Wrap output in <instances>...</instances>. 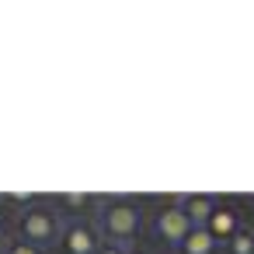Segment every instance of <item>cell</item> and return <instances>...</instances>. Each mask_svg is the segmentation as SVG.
<instances>
[{
  "instance_id": "obj_12",
  "label": "cell",
  "mask_w": 254,
  "mask_h": 254,
  "mask_svg": "<svg viewBox=\"0 0 254 254\" xmlns=\"http://www.w3.org/2000/svg\"><path fill=\"white\" fill-rule=\"evenodd\" d=\"M4 244H7V240H4V233H0V254H4Z\"/></svg>"
},
{
  "instance_id": "obj_14",
  "label": "cell",
  "mask_w": 254,
  "mask_h": 254,
  "mask_svg": "<svg viewBox=\"0 0 254 254\" xmlns=\"http://www.w3.org/2000/svg\"><path fill=\"white\" fill-rule=\"evenodd\" d=\"M0 216H4V198H0Z\"/></svg>"
},
{
  "instance_id": "obj_11",
  "label": "cell",
  "mask_w": 254,
  "mask_h": 254,
  "mask_svg": "<svg viewBox=\"0 0 254 254\" xmlns=\"http://www.w3.org/2000/svg\"><path fill=\"white\" fill-rule=\"evenodd\" d=\"M98 254H129V247H122V244H108V240H105V244L98 247Z\"/></svg>"
},
{
  "instance_id": "obj_10",
  "label": "cell",
  "mask_w": 254,
  "mask_h": 254,
  "mask_svg": "<svg viewBox=\"0 0 254 254\" xmlns=\"http://www.w3.org/2000/svg\"><path fill=\"white\" fill-rule=\"evenodd\" d=\"M4 254H46V251H42V247H35V244H25V240H18V237H14V240H7V244H4Z\"/></svg>"
},
{
  "instance_id": "obj_6",
  "label": "cell",
  "mask_w": 254,
  "mask_h": 254,
  "mask_svg": "<svg viewBox=\"0 0 254 254\" xmlns=\"http://www.w3.org/2000/svg\"><path fill=\"white\" fill-rule=\"evenodd\" d=\"M181 254H216V237L205 230V226H191L185 233V240L178 244Z\"/></svg>"
},
{
  "instance_id": "obj_7",
  "label": "cell",
  "mask_w": 254,
  "mask_h": 254,
  "mask_svg": "<svg viewBox=\"0 0 254 254\" xmlns=\"http://www.w3.org/2000/svg\"><path fill=\"white\" fill-rule=\"evenodd\" d=\"M91 209H94V198L91 195H60L56 198L60 219H87Z\"/></svg>"
},
{
  "instance_id": "obj_1",
  "label": "cell",
  "mask_w": 254,
  "mask_h": 254,
  "mask_svg": "<svg viewBox=\"0 0 254 254\" xmlns=\"http://www.w3.org/2000/svg\"><path fill=\"white\" fill-rule=\"evenodd\" d=\"M98 230H101V240L129 247L143 230V209L132 198H108L98 205Z\"/></svg>"
},
{
  "instance_id": "obj_3",
  "label": "cell",
  "mask_w": 254,
  "mask_h": 254,
  "mask_svg": "<svg viewBox=\"0 0 254 254\" xmlns=\"http://www.w3.org/2000/svg\"><path fill=\"white\" fill-rule=\"evenodd\" d=\"M101 230L91 226L87 219H63L60 230V251L63 254H98L101 247Z\"/></svg>"
},
{
  "instance_id": "obj_8",
  "label": "cell",
  "mask_w": 254,
  "mask_h": 254,
  "mask_svg": "<svg viewBox=\"0 0 254 254\" xmlns=\"http://www.w3.org/2000/svg\"><path fill=\"white\" fill-rule=\"evenodd\" d=\"M181 202V209H185V216L191 219V226H202L205 219H209V212H212V198L209 195H185V198H178Z\"/></svg>"
},
{
  "instance_id": "obj_5",
  "label": "cell",
  "mask_w": 254,
  "mask_h": 254,
  "mask_svg": "<svg viewBox=\"0 0 254 254\" xmlns=\"http://www.w3.org/2000/svg\"><path fill=\"white\" fill-rule=\"evenodd\" d=\"M216 240H230L237 230H244V219H240V212H237V205H226V202H216L212 205V212H209V219L202 223Z\"/></svg>"
},
{
  "instance_id": "obj_2",
  "label": "cell",
  "mask_w": 254,
  "mask_h": 254,
  "mask_svg": "<svg viewBox=\"0 0 254 254\" xmlns=\"http://www.w3.org/2000/svg\"><path fill=\"white\" fill-rule=\"evenodd\" d=\"M60 230H63L60 212H56L53 205H42V202L21 209V212L14 216V233H18V240L35 244V247L56 244V240H60Z\"/></svg>"
},
{
  "instance_id": "obj_13",
  "label": "cell",
  "mask_w": 254,
  "mask_h": 254,
  "mask_svg": "<svg viewBox=\"0 0 254 254\" xmlns=\"http://www.w3.org/2000/svg\"><path fill=\"white\" fill-rule=\"evenodd\" d=\"M129 254H150V251H129Z\"/></svg>"
},
{
  "instance_id": "obj_4",
  "label": "cell",
  "mask_w": 254,
  "mask_h": 254,
  "mask_svg": "<svg viewBox=\"0 0 254 254\" xmlns=\"http://www.w3.org/2000/svg\"><path fill=\"white\" fill-rule=\"evenodd\" d=\"M153 230H157L160 240H167V244H181L185 233L191 230V219L185 216L181 202H164V205L153 212Z\"/></svg>"
},
{
  "instance_id": "obj_9",
  "label": "cell",
  "mask_w": 254,
  "mask_h": 254,
  "mask_svg": "<svg viewBox=\"0 0 254 254\" xmlns=\"http://www.w3.org/2000/svg\"><path fill=\"white\" fill-rule=\"evenodd\" d=\"M226 251H230V254H254V230H251V226L237 230V233L226 240Z\"/></svg>"
}]
</instances>
